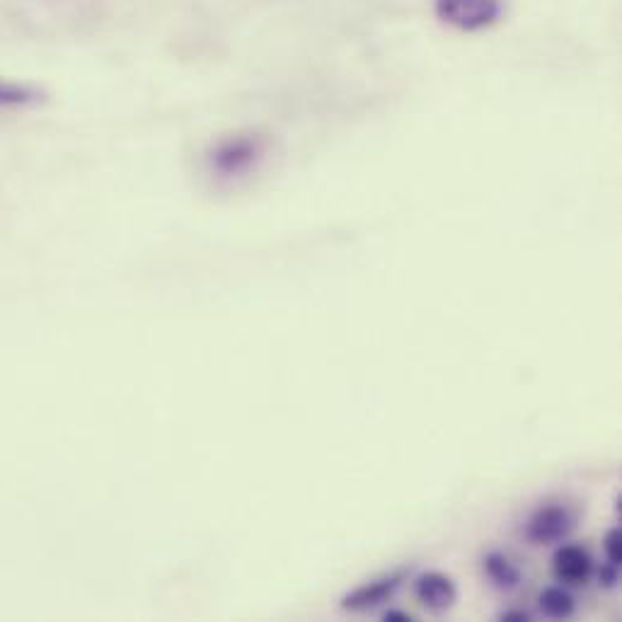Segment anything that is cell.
<instances>
[{"label": "cell", "mask_w": 622, "mask_h": 622, "mask_svg": "<svg viewBox=\"0 0 622 622\" xmlns=\"http://www.w3.org/2000/svg\"><path fill=\"white\" fill-rule=\"evenodd\" d=\"M603 555H606L608 565H613V567L622 565V531L618 525L610 528L603 538Z\"/></svg>", "instance_id": "obj_10"}, {"label": "cell", "mask_w": 622, "mask_h": 622, "mask_svg": "<svg viewBox=\"0 0 622 622\" xmlns=\"http://www.w3.org/2000/svg\"><path fill=\"white\" fill-rule=\"evenodd\" d=\"M267 156V140L257 134H233L208 152V170L218 180L248 178Z\"/></svg>", "instance_id": "obj_1"}, {"label": "cell", "mask_w": 622, "mask_h": 622, "mask_svg": "<svg viewBox=\"0 0 622 622\" xmlns=\"http://www.w3.org/2000/svg\"><path fill=\"white\" fill-rule=\"evenodd\" d=\"M538 606L540 613L550 620H569L574 613H577V596L569 591V586L553 584L540 591Z\"/></svg>", "instance_id": "obj_8"}, {"label": "cell", "mask_w": 622, "mask_h": 622, "mask_svg": "<svg viewBox=\"0 0 622 622\" xmlns=\"http://www.w3.org/2000/svg\"><path fill=\"white\" fill-rule=\"evenodd\" d=\"M593 557L579 543H565L553 555V574L565 586H586L593 574Z\"/></svg>", "instance_id": "obj_6"}, {"label": "cell", "mask_w": 622, "mask_h": 622, "mask_svg": "<svg viewBox=\"0 0 622 622\" xmlns=\"http://www.w3.org/2000/svg\"><path fill=\"white\" fill-rule=\"evenodd\" d=\"M499 620L501 622H531L533 615L528 613V610H523V608H507V610H501V613H499Z\"/></svg>", "instance_id": "obj_12"}, {"label": "cell", "mask_w": 622, "mask_h": 622, "mask_svg": "<svg viewBox=\"0 0 622 622\" xmlns=\"http://www.w3.org/2000/svg\"><path fill=\"white\" fill-rule=\"evenodd\" d=\"M596 579H598V586L606 591H613L618 589V584H620V567H613V565H601V569L596 572Z\"/></svg>", "instance_id": "obj_11"}, {"label": "cell", "mask_w": 622, "mask_h": 622, "mask_svg": "<svg viewBox=\"0 0 622 622\" xmlns=\"http://www.w3.org/2000/svg\"><path fill=\"white\" fill-rule=\"evenodd\" d=\"M407 579V569H397V572H387L375 577L371 581H363L354 589L347 591L342 598H339V608L344 613L351 615H361V613H371V610L385 606L391 598L400 591V586Z\"/></svg>", "instance_id": "obj_4"}, {"label": "cell", "mask_w": 622, "mask_h": 622, "mask_svg": "<svg viewBox=\"0 0 622 622\" xmlns=\"http://www.w3.org/2000/svg\"><path fill=\"white\" fill-rule=\"evenodd\" d=\"M433 15L441 25L475 34L495 27L507 15L504 0H433Z\"/></svg>", "instance_id": "obj_2"}, {"label": "cell", "mask_w": 622, "mask_h": 622, "mask_svg": "<svg viewBox=\"0 0 622 622\" xmlns=\"http://www.w3.org/2000/svg\"><path fill=\"white\" fill-rule=\"evenodd\" d=\"M577 525V513L565 501H545L528 516L523 525V538L531 545H555L562 543Z\"/></svg>", "instance_id": "obj_3"}, {"label": "cell", "mask_w": 622, "mask_h": 622, "mask_svg": "<svg viewBox=\"0 0 622 622\" xmlns=\"http://www.w3.org/2000/svg\"><path fill=\"white\" fill-rule=\"evenodd\" d=\"M42 100V92L27 83L0 78V110H25Z\"/></svg>", "instance_id": "obj_9"}, {"label": "cell", "mask_w": 622, "mask_h": 622, "mask_svg": "<svg viewBox=\"0 0 622 622\" xmlns=\"http://www.w3.org/2000/svg\"><path fill=\"white\" fill-rule=\"evenodd\" d=\"M483 574L497 591H516L523 581L521 567L509 555L499 553V550H491V553L483 557Z\"/></svg>", "instance_id": "obj_7"}, {"label": "cell", "mask_w": 622, "mask_h": 622, "mask_svg": "<svg viewBox=\"0 0 622 622\" xmlns=\"http://www.w3.org/2000/svg\"><path fill=\"white\" fill-rule=\"evenodd\" d=\"M383 620L385 622H415V615L400 608H387L383 613Z\"/></svg>", "instance_id": "obj_13"}, {"label": "cell", "mask_w": 622, "mask_h": 622, "mask_svg": "<svg viewBox=\"0 0 622 622\" xmlns=\"http://www.w3.org/2000/svg\"><path fill=\"white\" fill-rule=\"evenodd\" d=\"M415 596L421 603V608H427L429 613L443 615V613H449L457 601V584L453 581L451 574L431 569L417 577Z\"/></svg>", "instance_id": "obj_5"}]
</instances>
